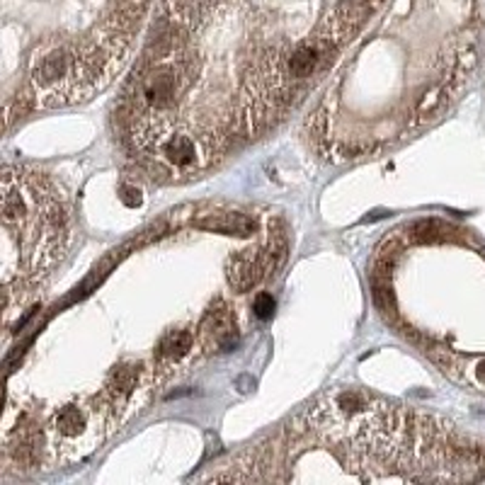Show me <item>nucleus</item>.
Returning <instances> with one entry per match:
<instances>
[{"label":"nucleus","instance_id":"obj_1","mask_svg":"<svg viewBox=\"0 0 485 485\" xmlns=\"http://www.w3.org/2000/svg\"><path fill=\"white\" fill-rule=\"evenodd\" d=\"M463 452L447 427L384 400L337 393L308 408L277 437L238 459L226 481L410 483L463 478Z\"/></svg>","mask_w":485,"mask_h":485},{"label":"nucleus","instance_id":"obj_2","mask_svg":"<svg viewBox=\"0 0 485 485\" xmlns=\"http://www.w3.org/2000/svg\"><path fill=\"white\" fill-rule=\"evenodd\" d=\"M255 308H257L259 313H262V316H269V311H272V298L269 296H259L257 301H255Z\"/></svg>","mask_w":485,"mask_h":485}]
</instances>
